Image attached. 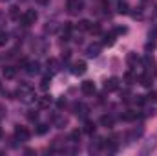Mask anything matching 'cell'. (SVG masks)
<instances>
[{"label": "cell", "mask_w": 157, "mask_h": 156, "mask_svg": "<svg viewBox=\"0 0 157 156\" xmlns=\"http://www.w3.org/2000/svg\"><path fill=\"white\" fill-rule=\"evenodd\" d=\"M31 46H33V50H35L37 53H44V51H46V48H48V46H46V42H37V40H35Z\"/></svg>", "instance_id": "cell-16"}, {"label": "cell", "mask_w": 157, "mask_h": 156, "mask_svg": "<svg viewBox=\"0 0 157 156\" xmlns=\"http://www.w3.org/2000/svg\"><path fill=\"white\" fill-rule=\"evenodd\" d=\"M139 83H141L143 86H150V84H152V77H150L148 74H143V76L139 77Z\"/></svg>", "instance_id": "cell-21"}, {"label": "cell", "mask_w": 157, "mask_h": 156, "mask_svg": "<svg viewBox=\"0 0 157 156\" xmlns=\"http://www.w3.org/2000/svg\"><path fill=\"white\" fill-rule=\"evenodd\" d=\"M57 105H59V109L66 107V99H59V101H57Z\"/></svg>", "instance_id": "cell-33"}, {"label": "cell", "mask_w": 157, "mask_h": 156, "mask_svg": "<svg viewBox=\"0 0 157 156\" xmlns=\"http://www.w3.org/2000/svg\"><path fill=\"white\" fill-rule=\"evenodd\" d=\"M101 50H102V44L93 42V44H90V46L86 48V55H88L90 59H95V57H99V55H101Z\"/></svg>", "instance_id": "cell-5"}, {"label": "cell", "mask_w": 157, "mask_h": 156, "mask_svg": "<svg viewBox=\"0 0 157 156\" xmlns=\"http://www.w3.org/2000/svg\"><path fill=\"white\" fill-rule=\"evenodd\" d=\"M119 13H122V15H126V13H128V4H124V2H121V4H119Z\"/></svg>", "instance_id": "cell-27"}, {"label": "cell", "mask_w": 157, "mask_h": 156, "mask_svg": "<svg viewBox=\"0 0 157 156\" xmlns=\"http://www.w3.org/2000/svg\"><path fill=\"white\" fill-rule=\"evenodd\" d=\"M80 90H82V94H86V96H93V92H95V83H93V81H82V83H80Z\"/></svg>", "instance_id": "cell-9"}, {"label": "cell", "mask_w": 157, "mask_h": 156, "mask_svg": "<svg viewBox=\"0 0 157 156\" xmlns=\"http://www.w3.org/2000/svg\"><path fill=\"white\" fill-rule=\"evenodd\" d=\"M35 2H37V4H40V6H46L49 0H35Z\"/></svg>", "instance_id": "cell-36"}, {"label": "cell", "mask_w": 157, "mask_h": 156, "mask_svg": "<svg viewBox=\"0 0 157 156\" xmlns=\"http://www.w3.org/2000/svg\"><path fill=\"white\" fill-rule=\"evenodd\" d=\"M95 129H97V127H95L93 121H86V123H84V132H86V134H93Z\"/></svg>", "instance_id": "cell-19"}, {"label": "cell", "mask_w": 157, "mask_h": 156, "mask_svg": "<svg viewBox=\"0 0 157 156\" xmlns=\"http://www.w3.org/2000/svg\"><path fill=\"white\" fill-rule=\"evenodd\" d=\"M46 68H48V76H55V74H59V61L57 59H48V63H46Z\"/></svg>", "instance_id": "cell-8"}, {"label": "cell", "mask_w": 157, "mask_h": 156, "mask_svg": "<svg viewBox=\"0 0 157 156\" xmlns=\"http://www.w3.org/2000/svg\"><path fill=\"white\" fill-rule=\"evenodd\" d=\"M49 130V125H46V123H40L39 129H37V134H46Z\"/></svg>", "instance_id": "cell-26"}, {"label": "cell", "mask_w": 157, "mask_h": 156, "mask_svg": "<svg viewBox=\"0 0 157 156\" xmlns=\"http://www.w3.org/2000/svg\"><path fill=\"white\" fill-rule=\"evenodd\" d=\"M49 84H51V76H46V77L42 79V83H40V88H42V90H48Z\"/></svg>", "instance_id": "cell-23"}, {"label": "cell", "mask_w": 157, "mask_h": 156, "mask_svg": "<svg viewBox=\"0 0 157 156\" xmlns=\"http://www.w3.org/2000/svg\"><path fill=\"white\" fill-rule=\"evenodd\" d=\"M44 31H46V33H48V31L53 33V31H55V22H48V26L44 28Z\"/></svg>", "instance_id": "cell-30"}, {"label": "cell", "mask_w": 157, "mask_h": 156, "mask_svg": "<svg viewBox=\"0 0 157 156\" xmlns=\"http://www.w3.org/2000/svg\"><path fill=\"white\" fill-rule=\"evenodd\" d=\"M7 40H9V33L0 31V46H6V44H7Z\"/></svg>", "instance_id": "cell-24"}, {"label": "cell", "mask_w": 157, "mask_h": 156, "mask_svg": "<svg viewBox=\"0 0 157 156\" xmlns=\"http://www.w3.org/2000/svg\"><path fill=\"white\" fill-rule=\"evenodd\" d=\"M0 138H2V129H0Z\"/></svg>", "instance_id": "cell-37"}, {"label": "cell", "mask_w": 157, "mask_h": 156, "mask_svg": "<svg viewBox=\"0 0 157 156\" xmlns=\"http://www.w3.org/2000/svg\"><path fill=\"white\" fill-rule=\"evenodd\" d=\"M17 99H18L20 103H24V105H31V103H35V99H37L35 88H33L31 84H28V83L20 84V86L17 88Z\"/></svg>", "instance_id": "cell-1"}, {"label": "cell", "mask_w": 157, "mask_h": 156, "mask_svg": "<svg viewBox=\"0 0 157 156\" xmlns=\"http://www.w3.org/2000/svg\"><path fill=\"white\" fill-rule=\"evenodd\" d=\"M148 99H152V101H155V99H157V94H155V92H152V94L148 96Z\"/></svg>", "instance_id": "cell-35"}, {"label": "cell", "mask_w": 157, "mask_h": 156, "mask_svg": "<svg viewBox=\"0 0 157 156\" xmlns=\"http://www.w3.org/2000/svg\"><path fill=\"white\" fill-rule=\"evenodd\" d=\"M39 105L42 109L49 107V105H51V96H42V97H39Z\"/></svg>", "instance_id": "cell-18"}, {"label": "cell", "mask_w": 157, "mask_h": 156, "mask_svg": "<svg viewBox=\"0 0 157 156\" xmlns=\"http://www.w3.org/2000/svg\"><path fill=\"white\" fill-rule=\"evenodd\" d=\"M90 26H91V22H90V20H78L77 30H78V31H88V30H90Z\"/></svg>", "instance_id": "cell-17"}, {"label": "cell", "mask_w": 157, "mask_h": 156, "mask_svg": "<svg viewBox=\"0 0 157 156\" xmlns=\"http://www.w3.org/2000/svg\"><path fill=\"white\" fill-rule=\"evenodd\" d=\"M9 17H11V18H20V9H18V6H11V7H9Z\"/></svg>", "instance_id": "cell-20"}, {"label": "cell", "mask_w": 157, "mask_h": 156, "mask_svg": "<svg viewBox=\"0 0 157 156\" xmlns=\"http://www.w3.org/2000/svg\"><path fill=\"white\" fill-rule=\"evenodd\" d=\"M86 70H88V66H86L84 61H75L73 66H71V72H73L75 76H82V74H86Z\"/></svg>", "instance_id": "cell-10"}, {"label": "cell", "mask_w": 157, "mask_h": 156, "mask_svg": "<svg viewBox=\"0 0 157 156\" xmlns=\"http://www.w3.org/2000/svg\"><path fill=\"white\" fill-rule=\"evenodd\" d=\"M66 7L70 15H78L84 9V0H66Z\"/></svg>", "instance_id": "cell-3"}, {"label": "cell", "mask_w": 157, "mask_h": 156, "mask_svg": "<svg viewBox=\"0 0 157 156\" xmlns=\"http://www.w3.org/2000/svg\"><path fill=\"white\" fill-rule=\"evenodd\" d=\"M135 101H137L139 105H143V103H144L146 99H144V96H137V99H135Z\"/></svg>", "instance_id": "cell-32"}, {"label": "cell", "mask_w": 157, "mask_h": 156, "mask_svg": "<svg viewBox=\"0 0 157 156\" xmlns=\"http://www.w3.org/2000/svg\"><path fill=\"white\" fill-rule=\"evenodd\" d=\"M102 44H104V46H113V44H115V33H106Z\"/></svg>", "instance_id": "cell-15"}, {"label": "cell", "mask_w": 157, "mask_h": 156, "mask_svg": "<svg viewBox=\"0 0 157 156\" xmlns=\"http://www.w3.org/2000/svg\"><path fill=\"white\" fill-rule=\"evenodd\" d=\"M78 142H80V132L78 130H73L70 134V143H78Z\"/></svg>", "instance_id": "cell-22"}, {"label": "cell", "mask_w": 157, "mask_h": 156, "mask_svg": "<svg viewBox=\"0 0 157 156\" xmlns=\"http://www.w3.org/2000/svg\"><path fill=\"white\" fill-rule=\"evenodd\" d=\"M2 76L6 79H13L17 76V70H15V66H4V70H2Z\"/></svg>", "instance_id": "cell-14"}, {"label": "cell", "mask_w": 157, "mask_h": 156, "mask_svg": "<svg viewBox=\"0 0 157 156\" xmlns=\"http://www.w3.org/2000/svg\"><path fill=\"white\" fill-rule=\"evenodd\" d=\"M104 90L106 92H115L119 90V79L117 77H110L104 81Z\"/></svg>", "instance_id": "cell-11"}, {"label": "cell", "mask_w": 157, "mask_h": 156, "mask_svg": "<svg viewBox=\"0 0 157 156\" xmlns=\"http://www.w3.org/2000/svg\"><path fill=\"white\" fill-rule=\"evenodd\" d=\"M6 22H7V17H6V13H4V11H0V31H4Z\"/></svg>", "instance_id": "cell-25"}, {"label": "cell", "mask_w": 157, "mask_h": 156, "mask_svg": "<svg viewBox=\"0 0 157 156\" xmlns=\"http://www.w3.org/2000/svg\"><path fill=\"white\" fill-rule=\"evenodd\" d=\"M24 68H26V72H28L29 76H37V74H40V63L39 61H28Z\"/></svg>", "instance_id": "cell-7"}, {"label": "cell", "mask_w": 157, "mask_h": 156, "mask_svg": "<svg viewBox=\"0 0 157 156\" xmlns=\"http://www.w3.org/2000/svg\"><path fill=\"white\" fill-rule=\"evenodd\" d=\"M137 61H139V59H137V57H135L133 53H130V55H128V63H130V64H135Z\"/></svg>", "instance_id": "cell-31"}, {"label": "cell", "mask_w": 157, "mask_h": 156, "mask_svg": "<svg viewBox=\"0 0 157 156\" xmlns=\"http://www.w3.org/2000/svg\"><path fill=\"white\" fill-rule=\"evenodd\" d=\"M29 138H31V132L26 127H20V125L15 127V140L17 142H28Z\"/></svg>", "instance_id": "cell-4"}, {"label": "cell", "mask_w": 157, "mask_h": 156, "mask_svg": "<svg viewBox=\"0 0 157 156\" xmlns=\"http://www.w3.org/2000/svg\"><path fill=\"white\" fill-rule=\"evenodd\" d=\"M73 112H75V116H78L80 119H86L88 114H90V109H88V105H84V103H75V105H73Z\"/></svg>", "instance_id": "cell-6"}, {"label": "cell", "mask_w": 157, "mask_h": 156, "mask_svg": "<svg viewBox=\"0 0 157 156\" xmlns=\"http://www.w3.org/2000/svg\"><path fill=\"white\" fill-rule=\"evenodd\" d=\"M126 31H128L126 28H117V30H115V33H126Z\"/></svg>", "instance_id": "cell-34"}, {"label": "cell", "mask_w": 157, "mask_h": 156, "mask_svg": "<svg viewBox=\"0 0 157 156\" xmlns=\"http://www.w3.org/2000/svg\"><path fill=\"white\" fill-rule=\"evenodd\" d=\"M113 123H115V119H113V116H110V114H104V116L101 117V125L106 127V129L113 127Z\"/></svg>", "instance_id": "cell-13"}, {"label": "cell", "mask_w": 157, "mask_h": 156, "mask_svg": "<svg viewBox=\"0 0 157 156\" xmlns=\"http://www.w3.org/2000/svg\"><path fill=\"white\" fill-rule=\"evenodd\" d=\"M2 2H7V0H2Z\"/></svg>", "instance_id": "cell-38"}, {"label": "cell", "mask_w": 157, "mask_h": 156, "mask_svg": "<svg viewBox=\"0 0 157 156\" xmlns=\"http://www.w3.org/2000/svg\"><path fill=\"white\" fill-rule=\"evenodd\" d=\"M88 31H90V33H101V26H99V24H91Z\"/></svg>", "instance_id": "cell-28"}, {"label": "cell", "mask_w": 157, "mask_h": 156, "mask_svg": "<svg viewBox=\"0 0 157 156\" xmlns=\"http://www.w3.org/2000/svg\"><path fill=\"white\" fill-rule=\"evenodd\" d=\"M53 125H55L57 129H64V127L68 125V117L62 116V114H57V116L53 117Z\"/></svg>", "instance_id": "cell-12"}, {"label": "cell", "mask_w": 157, "mask_h": 156, "mask_svg": "<svg viewBox=\"0 0 157 156\" xmlns=\"http://www.w3.org/2000/svg\"><path fill=\"white\" fill-rule=\"evenodd\" d=\"M28 119H29V121H37V119H39V114H37L35 110H29V112H28Z\"/></svg>", "instance_id": "cell-29"}, {"label": "cell", "mask_w": 157, "mask_h": 156, "mask_svg": "<svg viewBox=\"0 0 157 156\" xmlns=\"http://www.w3.org/2000/svg\"><path fill=\"white\" fill-rule=\"evenodd\" d=\"M20 24L24 26V28H29V26H33L37 20H39V13L35 11V9H26L22 15H20Z\"/></svg>", "instance_id": "cell-2"}]
</instances>
